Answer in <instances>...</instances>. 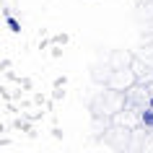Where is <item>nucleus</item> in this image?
Instances as JSON below:
<instances>
[{"label":"nucleus","instance_id":"1","mask_svg":"<svg viewBox=\"0 0 153 153\" xmlns=\"http://www.w3.org/2000/svg\"><path fill=\"white\" fill-rule=\"evenodd\" d=\"M135 83H137V73L132 68H117V70H112V78H109L106 86L112 91H125L127 94Z\"/></svg>","mask_w":153,"mask_h":153},{"label":"nucleus","instance_id":"4","mask_svg":"<svg viewBox=\"0 0 153 153\" xmlns=\"http://www.w3.org/2000/svg\"><path fill=\"white\" fill-rule=\"evenodd\" d=\"M5 21H8V29H10L13 34H18V31H21V24H18V21H16L13 16H5Z\"/></svg>","mask_w":153,"mask_h":153},{"label":"nucleus","instance_id":"3","mask_svg":"<svg viewBox=\"0 0 153 153\" xmlns=\"http://www.w3.org/2000/svg\"><path fill=\"white\" fill-rule=\"evenodd\" d=\"M140 125H143V127H153V106L145 104L143 109H140Z\"/></svg>","mask_w":153,"mask_h":153},{"label":"nucleus","instance_id":"2","mask_svg":"<svg viewBox=\"0 0 153 153\" xmlns=\"http://www.w3.org/2000/svg\"><path fill=\"white\" fill-rule=\"evenodd\" d=\"M130 62H132V57H130L127 52H117V55L112 57V70H117V68H127Z\"/></svg>","mask_w":153,"mask_h":153}]
</instances>
